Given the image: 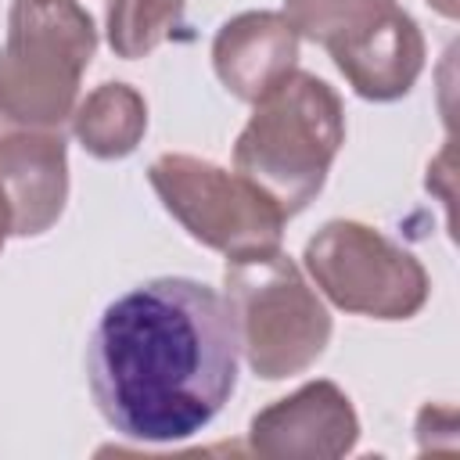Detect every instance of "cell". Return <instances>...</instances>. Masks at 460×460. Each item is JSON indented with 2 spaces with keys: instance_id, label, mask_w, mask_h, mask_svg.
Instances as JSON below:
<instances>
[{
  "instance_id": "obj_1",
  "label": "cell",
  "mask_w": 460,
  "mask_h": 460,
  "mask_svg": "<svg viewBox=\"0 0 460 460\" xmlns=\"http://www.w3.org/2000/svg\"><path fill=\"white\" fill-rule=\"evenodd\" d=\"M90 395L133 442H183L212 424L237 385L226 298L190 277H155L119 295L86 345Z\"/></svg>"
},
{
  "instance_id": "obj_2",
  "label": "cell",
  "mask_w": 460,
  "mask_h": 460,
  "mask_svg": "<svg viewBox=\"0 0 460 460\" xmlns=\"http://www.w3.org/2000/svg\"><path fill=\"white\" fill-rule=\"evenodd\" d=\"M345 144V108L331 83L291 72L255 101L234 144V172L252 180L288 219L320 190Z\"/></svg>"
},
{
  "instance_id": "obj_3",
  "label": "cell",
  "mask_w": 460,
  "mask_h": 460,
  "mask_svg": "<svg viewBox=\"0 0 460 460\" xmlns=\"http://www.w3.org/2000/svg\"><path fill=\"white\" fill-rule=\"evenodd\" d=\"M97 54V25L79 0H11L0 47V126L61 129Z\"/></svg>"
},
{
  "instance_id": "obj_4",
  "label": "cell",
  "mask_w": 460,
  "mask_h": 460,
  "mask_svg": "<svg viewBox=\"0 0 460 460\" xmlns=\"http://www.w3.org/2000/svg\"><path fill=\"white\" fill-rule=\"evenodd\" d=\"M226 305L237 334V352L252 374L266 381L309 370L331 341V313L298 262L284 252L226 262Z\"/></svg>"
},
{
  "instance_id": "obj_5",
  "label": "cell",
  "mask_w": 460,
  "mask_h": 460,
  "mask_svg": "<svg viewBox=\"0 0 460 460\" xmlns=\"http://www.w3.org/2000/svg\"><path fill=\"white\" fill-rule=\"evenodd\" d=\"M165 212L230 262L280 252L288 216L241 172L194 155H158L147 169Z\"/></svg>"
},
{
  "instance_id": "obj_6",
  "label": "cell",
  "mask_w": 460,
  "mask_h": 460,
  "mask_svg": "<svg viewBox=\"0 0 460 460\" xmlns=\"http://www.w3.org/2000/svg\"><path fill=\"white\" fill-rule=\"evenodd\" d=\"M305 270L320 295L356 316L410 320L428 302V273L413 252L356 219H331L305 241Z\"/></svg>"
},
{
  "instance_id": "obj_7",
  "label": "cell",
  "mask_w": 460,
  "mask_h": 460,
  "mask_svg": "<svg viewBox=\"0 0 460 460\" xmlns=\"http://www.w3.org/2000/svg\"><path fill=\"white\" fill-rule=\"evenodd\" d=\"M359 442L352 399L334 381H309L252 417L248 446L266 460H334Z\"/></svg>"
},
{
  "instance_id": "obj_8",
  "label": "cell",
  "mask_w": 460,
  "mask_h": 460,
  "mask_svg": "<svg viewBox=\"0 0 460 460\" xmlns=\"http://www.w3.org/2000/svg\"><path fill=\"white\" fill-rule=\"evenodd\" d=\"M0 183L11 201L14 237L47 234L68 201V151L61 129L0 126Z\"/></svg>"
},
{
  "instance_id": "obj_9",
  "label": "cell",
  "mask_w": 460,
  "mask_h": 460,
  "mask_svg": "<svg viewBox=\"0 0 460 460\" xmlns=\"http://www.w3.org/2000/svg\"><path fill=\"white\" fill-rule=\"evenodd\" d=\"M298 43L302 36L280 11H244L219 25L212 68L237 101L255 104L295 72Z\"/></svg>"
},
{
  "instance_id": "obj_10",
  "label": "cell",
  "mask_w": 460,
  "mask_h": 460,
  "mask_svg": "<svg viewBox=\"0 0 460 460\" xmlns=\"http://www.w3.org/2000/svg\"><path fill=\"white\" fill-rule=\"evenodd\" d=\"M327 54L363 101H399L424 72V36L402 7H392Z\"/></svg>"
},
{
  "instance_id": "obj_11",
  "label": "cell",
  "mask_w": 460,
  "mask_h": 460,
  "mask_svg": "<svg viewBox=\"0 0 460 460\" xmlns=\"http://www.w3.org/2000/svg\"><path fill=\"white\" fill-rule=\"evenodd\" d=\"M72 133L101 162L126 158L147 133V104L129 83H101L75 104Z\"/></svg>"
},
{
  "instance_id": "obj_12",
  "label": "cell",
  "mask_w": 460,
  "mask_h": 460,
  "mask_svg": "<svg viewBox=\"0 0 460 460\" xmlns=\"http://www.w3.org/2000/svg\"><path fill=\"white\" fill-rule=\"evenodd\" d=\"M187 0H111L108 4V47L126 58H147L183 25Z\"/></svg>"
},
{
  "instance_id": "obj_13",
  "label": "cell",
  "mask_w": 460,
  "mask_h": 460,
  "mask_svg": "<svg viewBox=\"0 0 460 460\" xmlns=\"http://www.w3.org/2000/svg\"><path fill=\"white\" fill-rule=\"evenodd\" d=\"M392 7L399 4L395 0H284V18L295 25L298 36L331 50L334 43L356 36Z\"/></svg>"
},
{
  "instance_id": "obj_14",
  "label": "cell",
  "mask_w": 460,
  "mask_h": 460,
  "mask_svg": "<svg viewBox=\"0 0 460 460\" xmlns=\"http://www.w3.org/2000/svg\"><path fill=\"white\" fill-rule=\"evenodd\" d=\"M14 234V216H11V201H7V190L0 183V252L7 244V237Z\"/></svg>"
},
{
  "instance_id": "obj_15",
  "label": "cell",
  "mask_w": 460,
  "mask_h": 460,
  "mask_svg": "<svg viewBox=\"0 0 460 460\" xmlns=\"http://www.w3.org/2000/svg\"><path fill=\"white\" fill-rule=\"evenodd\" d=\"M438 14H446V18H456V0H428Z\"/></svg>"
}]
</instances>
